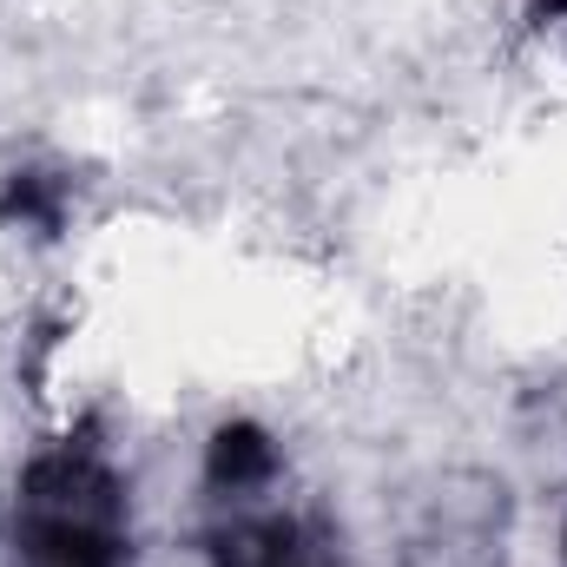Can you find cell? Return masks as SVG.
I'll return each mask as SVG.
<instances>
[{"label": "cell", "mask_w": 567, "mask_h": 567, "mask_svg": "<svg viewBox=\"0 0 567 567\" xmlns=\"http://www.w3.org/2000/svg\"><path fill=\"white\" fill-rule=\"evenodd\" d=\"M13 567H126V502L93 449H53L27 468Z\"/></svg>", "instance_id": "cell-1"}, {"label": "cell", "mask_w": 567, "mask_h": 567, "mask_svg": "<svg viewBox=\"0 0 567 567\" xmlns=\"http://www.w3.org/2000/svg\"><path fill=\"white\" fill-rule=\"evenodd\" d=\"M218 567H323V561L297 542L290 522H245V528L225 535Z\"/></svg>", "instance_id": "cell-2"}, {"label": "cell", "mask_w": 567, "mask_h": 567, "mask_svg": "<svg viewBox=\"0 0 567 567\" xmlns=\"http://www.w3.org/2000/svg\"><path fill=\"white\" fill-rule=\"evenodd\" d=\"M265 462H271V449H265L251 429H238V435L225 429V435H218V482H231V488H238V482L265 475Z\"/></svg>", "instance_id": "cell-3"}]
</instances>
